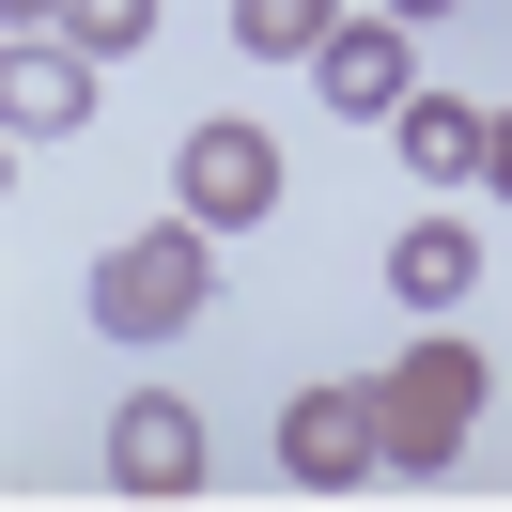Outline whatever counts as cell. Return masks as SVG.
Here are the masks:
<instances>
[{"label":"cell","mask_w":512,"mask_h":512,"mask_svg":"<svg viewBox=\"0 0 512 512\" xmlns=\"http://www.w3.org/2000/svg\"><path fill=\"white\" fill-rule=\"evenodd\" d=\"M218 295V249H202V218H171V233H125V249L94 264V326L109 342H171V326Z\"/></svg>","instance_id":"obj_1"},{"label":"cell","mask_w":512,"mask_h":512,"mask_svg":"<svg viewBox=\"0 0 512 512\" xmlns=\"http://www.w3.org/2000/svg\"><path fill=\"white\" fill-rule=\"evenodd\" d=\"M481 419V342H404V373H373V435L388 466H450Z\"/></svg>","instance_id":"obj_2"},{"label":"cell","mask_w":512,"mask_h":512,"mask_svg":"<svg viewBox=\"0 0 512 512\" xmlns=\"http://www.w3.org/2000/svg\"><path fill=\"white\" fill-rule=\"evenodd\" d=\"M373 466H388L373 388H295V404H280V481H295V497H357Z\"/></svg>","instance_id":"obj_3"},{"label":"cell","mask_w":512,"mask_h":512,"mask_svg":"<svg viewBox=\"0 0 512 512\" xmlns=\"http://www.w3.org/2000/svg\"><path fill=\"white\" fill-rule=\"evenodd\" d=\"M187 218L202 233L280 218V140H264V125H187Z\"/></svg>","instance_id":"obj_4"},{"label":"cell","mask_w":512,"mask_h":512,"mask_svg":"<svg viewBox=\"0 0 512 512\" xmlns=\"http://www.w3.org/2000/svg\"><path fill=\"white\" fill-rule=\"evenodd\" d=\"M0 125H16V140H78V125H94V47L16 32V63H0Z\"/></svg>","instance_id":"obj_5"},{"label":"cell","mask_w":512,"mask_h":512,"mask_svg":"<svg viewBox=\"0 0 512 512\" xmlns=\"http://www.w3.org/2000/svg\"><path fill=\"white\" fill-rule=\"evenodd\" d=\"M109 481H125V497H202V419L140 388V404L109 419Z\"/></svg>","instance_id":"obj_6"},{"label":"cell","mask_w":512,"mask_h":512,"mask_svg":"<svg viewBox=\"0 0 512 512\" xmlns=\"http://www.w3.org/2000/svg\"><path fill=\"white\" fill-rule=\"evenodd\" d=\"M388 140H404L419 187H466V171L497 156V109H481V94H404V109H388Z\"/></svg>","instance_id":"obj_7"},{"label":"cell","mask_w":512,"mask_h":512,"mask_svg":"<svg viewBox=\"0 0 512 512\" xmlns=\"http://www.w3.org/2000/svg\"><path fill=\"white\" fill-rule=\"evenodd\" d=\"M388 280H404V311H466V280H481V233H466V218H404Z\"/></svg>","instance_id":"obj_8"},{"label":"cell","mask_w":512,"mask_h":512,"mask_svg":"<svg viewBox=\"0 0 512 512\" xmlns=\"http://www.w3.org/2000/svg\"><path fill=\"white\" fill-rule=\"evenodd\" d=\"M311 63H326V94H342V109H404V94H419V78H404V32H373V16H342Z\"/></svg>","instance_id":"obj_9"},{"label":"cell","mask_w":512,"mask_h":512,"mask_svg":"<svg viewBox=\"0 0 512 512\" xmlns=\"http://www.w3.org/2000/svg\"><path fill=\"white\" fill-rule=\"evenodd\" d=\"M342 32V0H233V47L249 63H295V47H326Z\"/></svg>","instance_id":"obj_10"},{"label":"cell","mask_w":512,"mask_h":512,"mask_svg":"<svg viewBox=\"0 0 512 512\" xmlns=\"http://www.w3.org/2000/svg\"><path fill=\"white\" fill-rule=\"evenodd\" d=\"M140 32H156V0H63V47H94V63L140 47Z\"/></svg>","instance_id":"obj_11"},{"label":"cell","mask_w":512,"mask_h":512,"mask_svg":"<svg viewBox=\"0 0 512 512\" xmlns=\"http://www.w3.org/2000/svg\"><path fill=\"white\" fill-rule=\"evenodd\" d=\"M481 187H497V202H512V109H497V156H481Z\"/></svg>","instance_id":"obj_12"},{"label":"cell","mask_w":512,"mask_h":512,"mask_svg":"<svg viewBox=\"0 0 512 512\" xmlns=\"http://www.w3.org/2000/svg\"><path fill=\"white\" fill-rule=\"evenodd\" d=\"M32 16H63V0H16V32H32Z\"/></svg>","instance_id":"obj_13"},{"label":"cell","mask_w":512,"mask_h":512,"mask_svg":"<svg viewBox=\"0 0 512 512\" xmlns=\"http://www.w3.org/2000/svg\"><path fill=\"white\" fill-rule=\"evenodd\" d=\"M404 16H466V0H404Z\"/></svg>","instance_id":"obj_14"}]
</instances>
